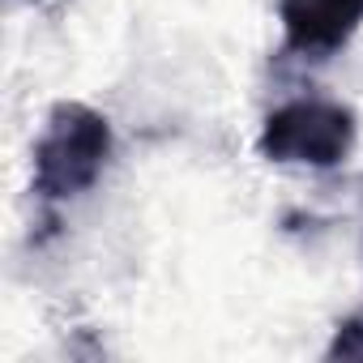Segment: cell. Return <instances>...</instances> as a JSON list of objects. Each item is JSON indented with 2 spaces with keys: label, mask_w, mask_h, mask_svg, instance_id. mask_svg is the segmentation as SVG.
<instances>
[{
  "label": "cell",
  "mask_w": 363,
  "mask_h": 363,
  "mask_svg": "<svg viewBox=\"0 0 363 363\" xmlns=\"http://www.w3.org/2000/svg\"><path fill=\"white\" fill-rule=\"evenodd\" d=\"M111 158V124L86 103H56L35 141V197L60 206L94 189Z\"/></svg>",
  "instance_id": "obj_1"
},
{
  "label": "cell",
  "mask_w": 363,
  "mask_h": 363,
  "mask_svg": "<svg viewBox=\"0 0 363 363\" xmlns=\"http://www.w3.org/2000/svg\"><path fill=\"white\" fill-rule=\"evenodd\" d=\"M363 359V316H350L337 325L333 333V346H329V359Z\"/></svg>",
  "instance_id": "obj_4"
},
{
  "label": "cell",
  "mask_w": 363,
  "mask_h": 363,
  "mask_svg": "<svg viewBox=\"0 0 363 363\" xmlns=\"http://www.w3.org/2000/svg\"><path fill=\"white\" fill-rule=\"evenodd\" d=\"M282 48L303 60L342 52L363 26V0H278Z\"/></svg>",
  "instance_id": "obj_3"
},
{
  "label": "cell",
  "mask_w": 363,
  "mask_h": 363,
  "mask_svg": "<svg viewBox=\"0 0 363 363\" xmlns=\"http://www.w3.org/2000/svg\"><path fill=\"white\" fill-rule=\"evenodd\" d=\"M257 150L269 162L337 167L354 150V116L333 99H291L265 116Z\"/></svg>",
  "instance_id": "obj_2"
}]
</instances>
